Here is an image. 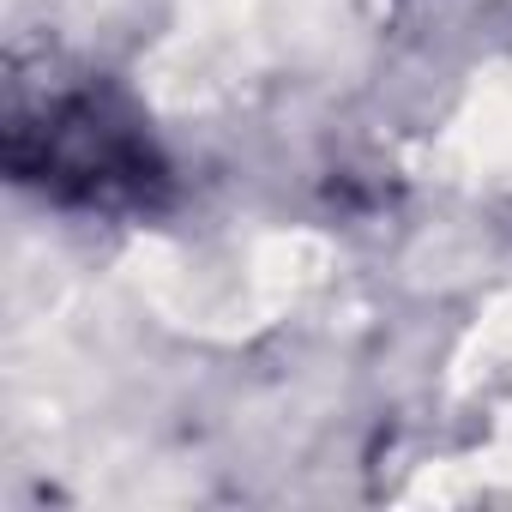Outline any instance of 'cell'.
I'll use <instances>...</instances> for the list:
<instances>
[{"label": "cell", "instance_id": "obj_1", "mask_svg": "<svg viewBox=\"0 0 512 512\" xmlns=\"http://www.w3.org/2000/svg\"><path fill=\"white\" fill-rule=\"evenodd\" d=\"M7 169L19 187L103 217H139L169 199V157L151 121L103 79H13Z\"/></svg>", "mask_w": 512, "mask_h": 512}]
</instances>
